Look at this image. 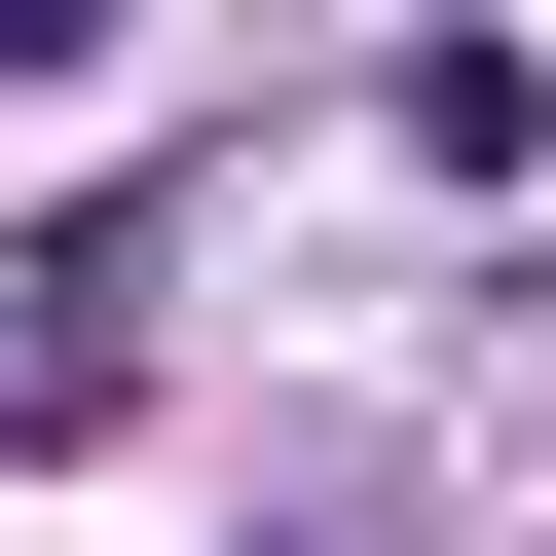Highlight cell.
Wrapping results in <instances>:
<instances>
[{
  "label": "cell",
  "instance_id": "6da1fadb",
  "mask_svg": "<svg viewBox=\"0 0 556 556\" xmlns=\"http://www.w3.org/2000/svg\"><path fill=\"white\" fill-rule=\"evenodd\" d=\"M149 371V186H75V223H0V445H75Z\"/></svg>",
  "mask_w": 556,
  "mask_h": 556
},
{
  "label": "cell",
  "instance_id": "7a4b0ae2",
  "mask_svg": "<svg viewBox=\"0 0 556 556\" xmlns=\"http://www.w3.org/2000/svg\"><path fill=\"white\" fill-rule=\"evenodd\" d=\"M75 38H112V0H0V75H75Z\"/></svg>",
  "mask_w": 556,
  "mask_h": 556
}]
</instances>
